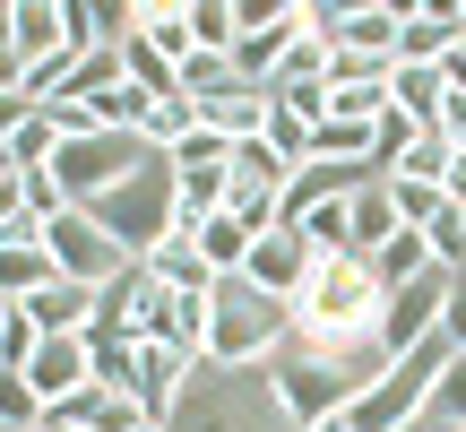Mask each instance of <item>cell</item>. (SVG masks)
Returning <instances> with one entry per match:
<instances>
[{
    "label": "cell",
    "instance_id": "cell-1",
    "mask_svg": "<svg viewBox=\"0 0 466 432\" xmlns=\"http://www.w3.org/2000/svg\"><path fill=\"white\" fill-rule=\"evenodd\" d=\"M285 337H294V303H268V294H250L242 277H217V294H208V355L199 364L268 372L285 355Z\"/></svg>",
    "mask_w": 466,
    "mask_h": 432
},
{
    "label": "cell",
    "instance_id": "cell-2",
    "mask_svg": "<svg viewBox=\"0 0 466 432\" xmlns=\"http://www.w3.org/2000/svg\"><path fill=\"white\" fill-rule=\"evenodd\" d=\"M380 277H371V260H354V251H337V260H311V277H302L294 294V329H319V337H380Z\"/></svg>",
    "mask_w": 466,
    "mask_h": 432
},
{
    "label": "cell",
    "instance_id": "cell-3",
    "mask_svg": "<svg viewBox=\"0 0 466 432\" xmlns=\"http://www.w3.org/2000/svg\"><path fill=\"white\" fill-rule=\"evenodd\" d=\"M165 148H147V139H121V130H96V139H61V156H52V182H61L69 208H96L113 200L130 173H147Z\"/></svg>",
    "mask_w": 466,
    "mask_h": 432
},
{
    "label": "cell",
    "instance_id": "cell-4",
    "mask_svg": "<svg viewBox=\"0 0 466 432\" xmlns=\"http://www.w3.org/2000/svg\"><path fill=\"white\" fill-rule=\"evenodd\" d=\"M86 216H96V225L113 233V242L130 251V260H147V251H156V242L173 233V165L156 156L147 173H130V182H121L113 200H96Z\"/></svg>",
    "mask_w": 466,
    "mask_h": 432
},
{
    "label": "cell",
    "instance_id": "cell-5",
    "mask_svg": "<svg viewBox=\"0 0 466 432\" xmlns=\"http://www.w3.org/2000/svg\"><path fill=\"white\" fill-rule=\"evenodd\" d=\"M302 9H311V44L354 52V61H398L406 0H302Z\"/></svg>",
    "mask_w": 466,
    "mask_h": 432
},
{
    "label": "cell",
    "instance_id": "cell-6",
    "mask_svg": "<svg viewBox=\"0 0 466 432\" xmlns=\"http://www.w3.org/2000/svg\"><path fill=\"white\" fill-rule=\"evenodd\" d=\"M44 251H52V268H61L69 285H96V294L130 268V251H121L86 208H61V216H52V225H44Z\"/></svg>",
    "mask_w": 466,
    "mask_h": 432
},
{
    "label": "cell",
    "instance_id": "cell-7",
    "mask_svg": "<svg viewBox=\"0 0 466 432\" xmlns=\"http://www.w3.org/2000/svg\"><path fill=\"white\" fill-rule=\"evenodd\" d=\"M450 294H458V268H423L415 285H398V294L380 303V355H406V346H423V337H441Z\"/></svg>",
    "mask_w": 466,
    "mask_h": 432
},
{
    "label": "cell",
    "instance_id": "cell-8",
    "mask_svg": "<svg viewBox=\"0 0 466 432\" xmlns=\"http://www.w3.org/2000/svg\"><path fill=\"white\" fill-rule=\"evenodd\" d=\"M138 337H156V346L199 364L208 355V294H173V285L147 277V294H138Z\"/></svg>",
    "mask_w": 466,
    "mask_h": 432
},
{
    "label": "cell",
    "instance_id": "cell-9",
    "mask_svg": "<svg viewBox=\"0 0 466 432\" xmlns=\"http://www.w3.org/2000/svg\"><path fill=\"white\" fill-rule=\"evenodd\" d=\"M311 260H319V251L311 242H302V233H259V242H250V260H242V285H250V294H268V303H294L302 294V277H311Z\"/></svg>",
    "mask_w": 466,
    "mask_h": 432
},
{
    "label": "cell",
    "instance_id": "cell-10",
    "mask_svg": "<svg viewBox=\"0 0 466 432\" xmlns=\"http://www.w3.org/2000/svg\"><path fill=\"white\" fill-rule=\"evenodd\" d=\"M182 389H190V355L138 337V355H130V398H138V416H147V424H173V416H182Z\"/></svg>",
    "mask_w": 466,
    "mask_h": 432
},
{
    "label": "cell",
    "instance_id": "cell-11",
    "mask_svg": "<svg viewBox=\"0 0 466 432\" xmlns=\"http://www.w3.org/2000/svg\"><path fill=\"white\" fill-rule=\"evenodd\" d=\"M26 389L44 398V416L61 398H78V389H96V355H86V337H44V346L26 355Z\"/></svg>",
    "mask_w": 466,
    "mask_h": 432
},
{
    "label": "cell",
    "instance_id": "cell-12",
    "mask_svg": "<svg viewBox=\"0 0 466 432\" xmlns=\"http://www.w3.org/2000/svg\"><path fill=\"white\" fill-rule=\"evenodd\" d=\"M458 44H466V0H458V9H423V0H406V17H398V61L406 69H441Z\"/></svg>",
    "mask_w": 466,
    "mask_h": 432
},
{
    "label": "cell",
    "instance_id": "cell-13",
    "mask_svg": "<svg viewBox=\"0 0 466 432\" xmlns=\"http://www.w3.org/2000/svg\"><path fill=\"white\" fill-rule=\"evenodd\" d=\"M52 277H61V268H52V251H44V225H9V233H0V294H9V303L44 294Z\"/></svg>",
    "mask_w": 466,
    "mask_h": 432
},
{
    "label": "cell",
    "instance_id": "cell-14",
    "mask_svg": "<svg viewBox=\"0 0 466 432\" xmlns=\"http://www.w3.org/2000/svg\"><path fill=\"white\" fill-rule=\"evenodd\" d=\"M130 44H147L165 69H182L190 52H199V35H190V0H138V26Z\"/></svg>",
    "mask_w": 466,
    "mask_h": 432
},
{
    "label": "cell",
    "instance_id": "cell-15",
    "mask_svg": "<svg viewBox=\"0 0 466 432\" xmlns=\"http://www.w3.org/2000/svg\"><path fill=\"white\" fill-rule=\"evenodd\" d=\"M44 424L52 432H138L147 416H138V398H121V389H78V398H61Z\"/></svg>",
    "mask_w": 466,
    "mask_h": 432
},
{
    "label": "cell",
    "instance_id": "cell-16",
    "mask_svg": "<svg viewBox=\"0 0 466 432\" xmlns=\"http://www.w3.org/2000/svg\"><path fill=\"white\" fill-rule=\"evenodd\" d=\"M9 44H17V61H52V52H69V9L61 0H9Z\"/></svg>",
    "mask_w": 466,
    "mask_h": 432
},
{
    "label": "cell",
    "instance_id": "cell-17",
    "mask_svg": "<svg viewBox=\"0 0 466 432\" xmlns=\"http://www.w3.org/2000/svg\"><path fill=\"white\" fill-rule=\"evenodd\" d=\"M26 320L44 337H86V320H96V285H69V277H52L44 294H26Z\"/></svg>",
    "mask_w": 466,
    "mask_h": 432
},
{
    "label": "cell",
    "instance_id": "cell-18",
    "mask_svg": "<svg viewBox=\"0 0 466 432\" xmlns=\"http://www.w3.org/2000/svg\"><path fill=\"white\" fill-rule=\"evenodd\" d=\"M346 233H354V260H371V251H389V242H398V200H389V182H363V190H354V200H346Z\"/></svg>",
    "mask_w": 466,
    "mask_h": 432
},
{
    "label": "cell",
    "instance_id": "cell-19",
    "mask_svg": "<svg viewBox=\"0 0 466 432\" xmlns=\"http://www.w3.org/2000/svg\"><path fill=\"white\" fill-rule=\"evenodd\" d=\"M441 104H450V78L441 69H389V113H406L415 130H441Z\"/></svg>",
    "mask_w": 466,
    "mask_h": 432
},
{
    "label": "cell",
    "instance_id": "cell-20",
    "mask_svg": "<svg viewBox=\"0 0 466 432\" xmlns=\"http://www.w3.org/2000/svg\"><path fill=\"white\" fill-rule=\"evenodd\" d=\"M147 277H156V285H173V294H217V268H208V260H199V242H182V233L147 251Z\"/></svg>",
    "mask_w": 466,
    "mask_h": 432
},
{
    "label": "cell",
    "instance_id": "cell-21",
    "mask_svg": "<svg viewBox=\"0 0 466 432\" xmlns=\"http://www.w3.org/2000/svg\"><path fill=\"white\" fill-rule=\"evenodd\" d=\"M242 87L250 78L225 61V52H190V61H182V96L190 104H225V96H242Z\"/></svg>",
    "mask_w": 466,
    "mask_h": 432
},
{
    "label": "cell",
    "instance_id": "cell-22",
    "mask_svg": "<svg viewBox=\"0 0 466 432\" xmlns=\"http://www.w3.org/2000/svg\"><path fill=\"white\" fill-rule=\"evenodd\" d=\"M52 156H61V121H52V113H26L9 130V173H52Z\"/></svg>",
    "mask_w": 466,
    "mask_h": 432
},
{
    "label": "cell",
    "instance_id": "cell-23",
    "mask_svg": "<svg viewBox=\"0 0 466 432\" xmlns=\"http://www.w3.org/2000/svg\"><path fill=\"white\" fill-rule=\"evenodd\" d=\"M450 139H441V130H415V139H406V156H398V165H389V182H432L441 190V173H450Z\"/></svg>",
    "mask_w": 466,
    "mask_h": 432
},
{
    "label": "cell",
    "instance_id": "cell-24",
    "mask_svg": "<svg viewBox=\"0 0 466 432\" xmlns=\"http://www.w3.org/2000/svg\"><path fill=\"white\" fill-rule=\"evenodd\" d=\"M311 156H319V165H371V130H363V121H319V130H311Z\"/></svg>",
    "mask_w": 466,
    "mask_h": 432
},
{
    "label": "cell",
    "instance_id": "cell-25",
    "mask_svg": "<svg viewBox=\"0 0 466 432\" xmlns=\"http://www.w3.org/2000/svg\"><path fill=\"white\" fill-rule=\"evenodd\" d=\"M225 216H233L242 233H277V190H268V182H242V173H233V182H225Z\"/></svg>",
    "mask_w": 466,
    "mask_h": 432
},
{
    "label": "cell",
    "instance_id": "cell-26",
    "mask_svg": "<svg viewBox=\"0 0 466 432\" xmlns=\"http://www.w3.org/2000/svg\"><path fill=\"white\" fill-rule=\"evenodd\" d=\"M165 165H173V173H233V139L190 130V139H173V148H165Z\"/></svg>",
    "mask_w": 466,
    "mask_h": 432
},
{
    "label": "cell",
    "instance_id": "cell-27",
    "mask_svg": "<svg viewBox=\"0 0 466 432\" xmlns=\"http://www.w3.org/2000/svg\"><path fill=\"white\" fill-rule=\"evenodd\" d=\"M268 87H329V44H311V35L285 44V61H277V78H268Z\"/></svg>",
    "mask_w": 466,
    "mask_h": 432
},
{
    "label": "cell",
    "instance_id": "cell-28",
    "mask_svg": "<svg viewBox=\"0 0 466 432\" xmlns=\"http://www.w3.org/2000/svg\"><path fill=\"white\" fill-rule=\"evenodd\" d=\"M259 139H268V148H277V156H285L294 173L311 165V121H294L285 104H268V130H259Z\"/></svg>",
    "mask_w": 466,
    "mask_h": 432
},
{
    "label": "cell",
    "instance_id": "cell-29",
    "mask_svg": "<svg viewBox=\"0 0 466 432\" xmlns=\"http://www.w3.org/2000/svg\"><path fill=\"white\" fill-rule=\"evenodd\" d=\"M44 424V398L26 389V372H0V432H35Z\"/></svg>",
    "mask_w": 466,
    "mask_h": 432
},
{
    "label": "cell",
    "instance_id": "cell-30",
    "mask_svg": "<svg viewBox=\"0 0 466 432\" xmlns=\"http://www.w3.org/2000/svg\"><path fill=\"white\" fill-rule=\"evenodd\" d=\"M190 35H199V52H233V0H190Z\"/></svg>",
    "mask_w": 466,
    "mask_h": 432
},
{
    "label": "cell",
    "instance_id": "cell-31",
    "mask_svg": "<svg viewBox=\"0 0 466 432\" xmlns=\"http://www.w3.org/2000/svg\"><path fill=\"white\" fill-rule=\"evenodd\" d=\"M423 424H441V432H458V424H466V355L441 372V389H432V406H423Z\"/></svg>",
    "mask_w": 466,
    "mask_h": 432
},
{
    "label": "cell",
    "instance_id": "cell-32",
    "mask_svg": "<svg viewBox=\"0 0 466 432\" xmlns=\"http://www.w3.org/2000/svg\"><path fill=\"white\" fill-rule=\"evenodd\" d=\"M233 173H242V182H268V190H285V173H294V165H285V156L268 148V139H242V148H233Z\"/></svg>",
    "mask_w": 466,
    "mask_h": 432
},
{
    "label": "cell",
    "instance_id": "cell-33",
    "mask_svg": "<svg viewBox=\"0 0 466 432\" xmlns=\"http://www.w3.org/2000/svg\"><path fill=\"white\" fill-rule=\"evenodd\" d=\"M17 182V208H26V225H52V216H61L69 200H61V182H52V173H9Z\"/></svg>",
    "mask_w": 466,
    "mask_h": 432
},
{
    "label": "cell",
    "instance_id": "cell-34",
    "mask_svg": "<svg viewBox=\"0 0 466 432\" xmlns=\"http://www.w3.org/2000/svg\"><path fill=\"white\" fill-rule=\"evenodd\" d=\"M389 200H398V225H415V233H432V216L450 208L432 182H389Z\"/></svg>",
    "mask_w": 466,
    "mask_h": 432
},
{
    "label": "cell",
    "instance_id": "cell-35",
    "mask_svg": "<svg viewBox=\"0 0 466 432\" xmlns=\"http://www.w3.org/2000/svg\"><path fill=\"white\" fill-rule=\"evenodd\" d=\"M423 242H432V260H441V268H458V277H466V216H458V208H441Z\"/></svg>",
    "mask_w": 466,
    "mask_h": 432
},
{
    "label": "cell",
    "instance_id": "cell-36",
    "mask_svg": "<svg viewBox=\"0 0 466 432\" xmlns=\"http://www.w3.org/2000/svg\"><path fill=\"white\" fill-rule=\"evenodd\" d=\"M441 337L466 355V277H458V294H450V312H441Z\"/></svg>",
    "mask_w": 466,
    "mask_h": 432
},
{
    "label": "cell",
    "instance_id": "cell-37",
    "mask_svg": "<svg viewBox=\"0 0 466 432\" xmlns=\"http://www.w3.org/2000/svg\"><path fill=\"white\" fill-rule=\"evenodd\" d=\"M26 113H35L26 96H0V148H9V130H17V121H26Z\"/></svg>",
    "mask_w": 466,
    "mask_h": 432
},
{
    "label": "cell",
    "instance_id": "cell-38",
    "mask_svg": "<svg viewBox=\"0 0 466 432\" xmlns=\"http://www.w3.org/2000/svg\"><path fill=\"white\" fill-rule=\"evenodd\" d=\"M9 225H26V208H17V182H0V233Z\"/></svg>",
    "mask_w": 466,
    "mask_h": 432
},
{
    "label": "cell",
    "instance_id": "cell-39",
    "mask_svg": "<svg viewBox=\"0 0 466 432\" xmlns=\"http://www.w3.org/2000/svg\"><path fill=\"white\" fill-rule=\"evenodd\" d=\"M311 432H354V416H346V406H337V416H319Z\"/></svg>",
    "mask_w": 466,
    "mask_h": 432
},
{
    "label": "cell",
    "instance_id": "cell-40",
    "mask_svg": "<svg viewBox=\"0 0 466 432\" xmlns=\"http://www.w3.org/2000/svg\"><path fill=\"white\" fill-rule=\"evenodd\" d=\"M0 165H9V148H0Z\"/></svg>",
    "mask_w": 466,
    "mask_h": 432
},
{
    "label": "cell",
    "instance_id": "cell-41",
    "mask_svg": "<svg viewBox=\"0 0 466 432\" xmlns=\"http://www.w3.org/2000/svg\"><path fill=\"white\" fill-rule=\"evenodd\" d=\"M35 432H52V424H35Z\"/></svg>",
    "mask_w": 466,
    "mask_h": 432
},
{
    "label": "cell",
    "instance_id": "cell-42",
    "mask_svg": "<svg viewBox=\"0 0 466 432\" xmlns=\"http://www.w3.org/2000/svg\"><path fill=\"white\" fill-rule=\"evenodd\" d=\"M458 52H466V44H458Z\"/></svg>",
    "mask_w": 466,
    "mask_h": 432
},
{
    "label": "cell",
    "instance_id": "cell-43",
    "mask_svg": "<svg viewBox=\"0 0 466 432\" xmlns=\"http://www.w3.org/2000/svg\"><path fill=\"white\" fill-rule=\"evenodd\" d=\"M458 432H466V424H458Z\"/></svg>",
    "mask_w": 466,
    "mask_h": 432
}]
</instances>
